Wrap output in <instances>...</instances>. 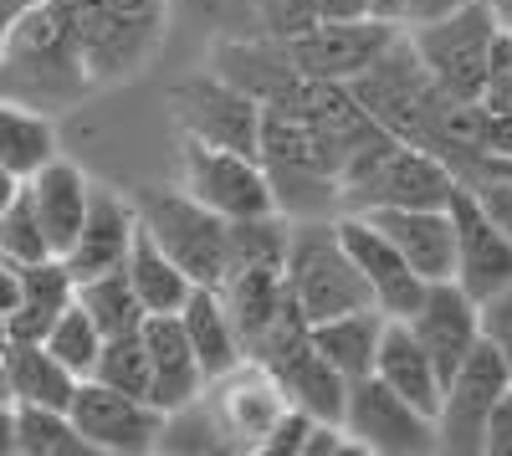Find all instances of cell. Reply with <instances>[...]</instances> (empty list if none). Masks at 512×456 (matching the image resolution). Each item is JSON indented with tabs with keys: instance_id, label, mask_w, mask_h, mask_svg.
I'll use <instances>...</instances> for the list:
<instances>
[{
	"instance_id": "1f68e13d",
	"label": "cell",
	"mask_w": 512,
	"mask_h": 456,
	"mask_svg": "<svg viewBox=\"0 0 512 456\" xmlns=\"http://www.w3.org/2000/svg\"><path fill=\"white\" fill-rule=\"evenodd\" d=\"M477 339L497 354V364L507 369V380H512V282L502 287V293L477 303Z\"/></svg>"
},
{
	"instance_id": "74e56055",
	"label": "cell",
	"mask_w": 512,
	"mask_h": 456,
	"mask_svg": "<svg viewBox=\"0 0 512 456\" xmlns=\"http://www.w3.org/2000/svg\"><path fill=\"white\" fill-rule=\"evenodd\" d=\"M456 6H466V0H405V6H400V26L436 21V16H446V11H456Z\"/></svg>"
},
{
	"instance_id": "f6af8a7d",
	"label": "cell",
	"mask_w": 512,
	"mask_h": 456,
	"mask_svg": "<svg viewBox=\"0 0 512 456\" xmlns=\"http://www.w3.org/2000/svg\"><path fill=\"white\" fill-rule=\"evenodd\" d=\"M16 190H21V180H16V175H6V170H0V211H6V200H11Z\"/></svg>"
},
{
	"instance_id": "6da1fadb",
	"label": "cell",
	"mask_w": 512,
	"mask_h": 456,
	"mask_svg": "<svg viewBox=\"0 0 512 456\" xmlns=\"http://www.w3.org/2000/svg\"><path fill=\"white\" fill-rule=\"evenodd\" d=\"M82 88H93L77 57V21L72 0H47L21 16L0 36V98H16L36 113H47Z\"/></svg>"
},
{
	"instance_id": "836d02e7",
	"label": "cell",
	"mask_w": 512,
	"mask_h": 456,
	"mask_svg": "<svg viewBox=\"0 0 512 456\" xmlns=\"http://www.w3.org/2000/svg\"><path fill=\"white\" fill-rule=\"evenodd\" d=\"M461 185L477 195V205L487 211V221L512 241V180H507V175H492V170H466Z\"/></svg>"
},
{
	"instance_id": "f1b7e54d",
	"label": "cell",
	"mask_w": 512,
	"mask_h": 456,
	"mask_svg": "<svg viewBox=\"0 0 512 456\" xmlns=\"http://www.w3.org/2000/svg\"><path fill=\"white\" fill-rule=\"evenodd\" d=\"M82 380H98V385H113L123 395H139L149 400V349H144V334H118V339H103L93 369Z\"/></svg>"
},
{
	"instance_id": "484cf974",
	"label": "cell",
	"mask_w": 512,
	"mask_h": 456,
	"mask_svg": "<svg viewBox=\"0 0 512 456\" xmlns=\"http://www.w3.org/2000/svg\"><path fill=\"white\" fill-rule=\"evenodd\" d=\"M123 272H128V282H134V293H139L144 313H180V303L190 298V287H195L144 231H134V241H128Z\"/></svg>"
},
{
	"instance_id": "ba28073f",
	"label": "cell",
	"mask_w": 512,
	"mask_h": 456,
	"mask_svg": "<svg viewBox=\"0 0 512 456\" xmlns=\"http://www.w3.org/2000/svg\"><path fill=\"white\" fill-rule=\"evenodd\" d=\"M507 369L497 364V354L477 339L436 400V451H456V456H482V436H487V416L497 395L507 390Z\"/></svg>"
},
{
	"instance_id": "8992f818",
	"label": "cell",
	"mask_w": 512,
	"mask_h": 456,
	"mask_svg": "<svg viewBox=\"0 0 512 456\" xmlns=\"http://www.w3.org/2000/svg\"><path fill=\"white\" fill-rule=\"evenodd\" d=\"M338 426L349 431V441L359 451H374V456H425V451H436V421L425 416V410H415L405 395H395L379 375L349 380Z\"/></svg>"
},
{
	"instance_id": "e0dca14e",
	"label": "cell",
	"mask_w": 512,
	"mask_h": 456,
	"mask_svg": "<svg viewBox=\"0 0 512 456\" xmlns=\"http://www.w3.org/2000/svg\"><path fill=\"white\" fill-rule=\"evenodd\" d=\"M144 334V349H149V405H159L164 416L169 410H180L190 400L205 395V369L185 339V328L175 313H149L139 323Z\"/></svg>"
},
{
	"instance_id": "4316f807",
	"label": "cell",
	"mask_w": 512,
	"mask_h": 456,
	"mask_svg": "<svg viewBox=\"0 0 512 456\" xmlns=\"http://www.w3.org/2000/svg\"><path fill=\"white\" fill-rule=\"evenodd\" d=\"M77 308L98 323L103 339L134 334V328L149 318L123 267H108V272H98V277H82V282H77Z\"/></svg>"
},
{
	"instance_id": "2e32d148",
	"label": "cell",
	"mask_w": 512,
	"mask_h": 456,
	"mask_svg": "<svg viewBox=\"0 0 512 456\" xmlns=\"http://www.w3.org/2000/svg\"><path fill=\"white\" fill-rule=\"evenodd\" d=\"M134 231H139L134 200H123V195L108 190V185H93V190H88V211H82V226H77L72 246L62 252L72 282L98 277V272H108V267H123Z\"/></svg>"
},
{
	"instance_id": "7dc6e473",
	"label": "cell",
	"mask_w": 512,
	"mask_h": 456,
	"mask_svg": "<svg viewBox=\"0 0 512 456\" xmlns=\"http://www.w3.org/2000/svg\"><path fill=\"white\" fill-rule=\"evenodd\" d=\"M507 52H512V31H507Z\"/></svg>"
},
{
	"instance_id": "9c48e42d",
	"label": "cell",
	"mask_w": 512,
	"mask_h": 456,
	"mask_svg": "<svg viewBox=\"0 0 512 456\" xmlns=\"http://www.w3.org/2000/svg\"><path fill=\"white\" fill-rule=\"evenodd\" d=\"M395 36H400V21L359 16V21H318L313 31L292 36V41H272V47L282 52V62L292 72H303V77L354 82Z\"/></svg>"
},
{
	"instance_id": "30bf717a",
	"label": "cell",
	"mask_w": 512,
	"mask_h": 456,
	"mask_svg": "<svg viewBox=\"0 0 512 456\" xmlns=\"http://www.w3.org/2000/svg\"><path fill=\"white\" fill-rule=\"evenodd\" d=\"M72 21H77V57L88 82H113L139 72L164 31V6L154 11H88L72 0Z\"/></svg>"
},
{
	"instance_id": "5b68a950",
	"label": "cell",
	"mask_w": 512,
	"mask_h": 456,
	"mask_svg": "<svg viewBox=\"0 0 512 456\" xmlns=\"http://www.w3.org/2000/svg\"><path fill=\"white\" fill-rule=\"evenodd\" d=\"M180 190L195 195L205 211H216L221 221H256V216H277V195L256 154L216 149L185 139L180 149Z\"/></svg>"
},
{
	"instance_id": "60d3db41",
	"label": "cell",
	"mask_w": 512,
	"mask_h": 456,
	"mask_svg": "<svg viewBox=\"0 0 512 456\" xmlns=\"http://www.w3.org/2000/svg\"><path fill=\"white\" fill-rule=\"evenodd\" d=\"M77 6H88V11H154L164 0H77Z\"/></svg>"
},
{
	"instance_id": "8fae6325",
	"label": "cell",
	"mask_w": 512,
	"mask_h": 456,
	"mask_svg": "<svg viewBox=\"0 0 512 456\" xmlns=\"http://www.w3.org/2000/svg\"><path fill=\"white\" fill-rule=\"evenodd\" d=\"M200 400L210 410V421H216L226 451H262V441L272 436V426L282 421V410H287L277 380L267 375L262 364H251V359H241L236 369L216 375Z\"/></svg>"
},
{
	"instance_id": "f35d334b",
	"label": "cell",
	"mask_w": 512,
	"mask_h": 456,
	"mask_svg": "<svg viewBox=\"0 0 512 456\" xmlns=\"http://www.w3.org/2000/svg\"><path fill=\"white\" fill-rule=\"evenodd\" d=\"M318 6V21H359L369 16V0H313Z\"/></svg>"
},
{
	"instance_id": "4fadbf2b",
	"label": "cell",
	"mask_w": 512,
	"mask_h": 456,
	"mask_svg": "<svg viewBox=\"0 0 512 456\" xmlns=\"http://www.w3.org/2000/svg\"><path fill=\"white\" fill-rule=\"evenodd\" d=\"M446 216H451V282L466 298H492L512 282V241L487 221L477 195L456 180L446 195Z\"/></svg>"
},
{
	"instance_id": "8d00e7d4",
	"label": "cell",
	"mask_w": 512,
	"mask_h": 456,
	"mask_svg": "<svg viewBox=\"0 0 512 456\" xmlns=\"http://www.w3.org/2000/svg\"><path fill=\"white\" fill-rule=\"evenodd\" d=\"M482 456H512V385L497 395L492 416H487V436H482Z\"/></svg>"
},
{
	"instance_id": "e575fe53",
	"label": "cell",
	"mask_w": 512,
	"mask_h": 456,
	"mask_svg": "<svg viewBox=\"0 0 512 456\" xmlns=\"http://www.w3.org/2000/svg\"><path fill=\"white\" fill-rule=\"evenodd\" d=\"M308 431H313V416H303V410H282V421L272 426V436L262 441V451L267 456H303V446H308Z\"/></svg>"
},
{
	"instance_id": "cb8c5ba5",
	"label": "cell",
	"mask_w": 512,
	"mask_h": 456,
	"mask_svg": "<svg viewBox=\"0 0 512 456\" xmlns=\"http://www.w3.org/2000/svg\"><path fill=\"white\" fill-rule=\"evenodd\" d=\"M308 334H313V349L344 380H364V375H374V349H379V334H384V313L379 308H354V313L308 323Z\"/></svg>"
},
{
	"instance_id": "52a82bcc",
	"label": "cell",
	"mask_w": 512,
	"mask_h": 456,
	"mask_svg": "<svg viewBox=\"0 0 512 456\" xmlns=\"http://www.w3.org/2000/svg\"><path fill=\"white\" fill-rule=\"evenodd\" d=\"M67 416L82 431V441L93 446V456H149L159 451V436H164L159 405L123 395L113 385H98V380H77Z\"/></svg>"
},
{
	"instance_id": "9a60e30c",
	"label": "cell",
	"mask_w": 512,
	"mask_h": 456,
	"mask_svg": "<svg viewBox=\"0 0 512 456\" xmlns=\"http://www.w3.org/2000/svg\"><path fill=\"white\" fill-rule=\"evenodd\" d=\"M405 328L415 334V344L431 354L436 375H441V385H446V375H451V369L472 354V344H477V298H466L451 277L425 282V293H420V303L410 308Z\"/></svg>"
},
{
	"instance_id": "bcb514c9",
	"label": "cell",
	"mask_w": 512,
	"mask_h": 456,
	"mask_svg": "<svg viewBox=\"0 0 512 456\" xmlns=\"http://www.w3.org/2000/svg\"><path fill=\"white\" fill-rule=\"evenodd\" d=\"M0 400H6V375H0Z\"/></svg>"
},
{
	"instance_id": "7bdbcfd3",
	"label": "cell",
	"mask_w": 512,
	"mask_h": 456,
	"mask_svg": "<svg viewBox=\"0 0 512 456\" xmlns=\"http://www.w3.org/2000/svg\"><path fill=\"white\" fill-rule=\"evenodd\" d=\"M400 6H405V0H369V16H379V21H400Z\"/></svg>"
},
{
	"instance_id": "d4e9b609",
	"label": "cell",
	"mask_w": 512,
	"mask_h": 456,
	"mask_svg": "<svg viewBox=\"0 0 512 456\" xmlns=\"http://www.w3.org/2000/svg\"><path fill=\"white\" fill-rule=\"evenodd\" d=\"M57 154V129L47 113H36L16 98H0V170L26 180Z\"/></svg>"
},
{
	"instance_id": "3957f363",
	"label": "cell",
	"mask_w": 512,
	"mask_h": 456,
	"mask_svg": "<svg viewBox=\"0 0 512 456\" xmlns=\"http://www.w3.org/2000/svg\"><path fill=\"white\" fill-rule=\"evenodd\" d=\"M497 36H502V26H497L487 0H466V6H456L436 21L405 26V41H410L415 62L456 103H477V88H482V72H487V57H492Z\"/></svg>"
},
{
	"instance_id": "f546056e",
	"label": "cell",
	"mask_w": 512,
	"mask_h": 456,
	"mask_svg": "<svg viewBox=\"0 0 512 456\" xmlns=\"http://www.w3.org/2000/svg\"><path fill=\"white\" fill-rule=\"evenodd\" d=\"M41 344H47L67 369H72V375L82 380V375H88V369H93V359H98V349H103V334H98V323L88 318V313H82L77 308V298L52 318V328H47V334H41Z\"/></svg>"
},
{
	"instance_id": "44dd1931",
	"label": "cell",
	"mask_w": 512,
	"mask_h": 456,
	"mask_svg": "<svg viewBox=\"0 0 512 456\" xmlns=\"http://www.w3.org/2000/svg\"><path fill=\"white\" fill-rule=\"evenodd\" d=\"M374 375L390 385L395 395H405L415 410L436 421V400H441V375L431 354L415 344V334L405 328V318H384V334H379V349H374Z\"/></svg>"
},
{
	"instance_id": "b9f144b4",
	"label": "cell",
	"mask_w": 512,
	"mask_h": 456,
	"mask_svg": "<svg viewBox=\"0 0 512 456\" xmlns=\"http://www.w3.org/2000/svg\"><path fill=\"white\" fill-rule=\"evenodd\" d=\"M0 456H16V441H11V400H0Z\"/></svg>"
},
{
	"instance_id": "277c9868",
	"label": "cell",
	"mask_w": 512,
	"mask_h": 456,
	"mask_svg": "<svg viewBox=\"0 0 512 456\" xmlns=\"http://www.w3.org/2000/svg\"><path fill=\"white\" fill-rule=\"evenodd\" d=\"M282 282L308 323L354 313V308H374L369 287L359 277V267L349 262L344 241L333 226H303L287 231V257H282Z\"/></svg>"
},
{
	"instance_id": "7a4b0ae2",
	"label": "cell",
	"mask_w": 512,
	"mask_h": 456,
	"mask_svg": "<svg viewBox=\"0 0 512 456\" xmlns=\"http://www.w3.org/2000/svg\"><path fill=\"white\" fill-rule=\"evenodd\" d=\"M134 216H139V231L195 287H216L226 277V262H231V221H221L216 211H205L195 195L139 185L134 190Z\"/></svg>"
},
{
	"instance_id": "ffe728a7",
	"label": "cell",
	"mask_w": 512,
	"mask_h": 456,
	"mask_svg": "<svg viewBox=\"0 0 512 456\" xmlns=\"http://www.w3.org/2000/svg\"><path fill=\"white\" fill-rule=\"evenodd\" d=\"M0 375H6V400L11 405H57L67 410L77 375L41 344V339H6L0 344Z\"/></svg>"
},
{
	"instance_id": "83f0119b",
	"label": "cell",
	"mask_w": 512,
	"mask_h": 456,
	"mask_svg": "<svg viewBox=\"0 0 512 456\" xmlns=\"http://www.w3.org/2000/svg\"><path fill=\"white\" fill-rule=\"evenodd\" d=\"M11 441L16 456H93L72 416L57 405H11Z\"/></svg>"
},
{
	"instance_id": "d6a6232c",
	"label": "cell",
	"mask_w": 512,
	"mask_h": 456,
	"mask_svg": "<svg viewBox=\"0 0 512 456\" xmlns=\"http://www.w3.org/2000/svg\"><path fill=\"white\" fill-rule=\"evenodd\" d=\"M256 21H262L267 41H292L318 26V6L313 0H256Z\"/></svg>"
},
{
	"instance_id": "ee69618b",
	"label": "cell",
	"mask_w": 512,
	"mask_h": 456,
	"mask_svg": "<svg viewBox=\"0 0 512 456\" xmlns=\"http://www.w3.org/2000/svg\"><path fill=\"white\" fill-rule=\"evenodd\" d=\"M487 6H492L497 26H502V31H512V0H487Z\"/></svg>"
},
{
	"instance_id": "5bb4252c",
	"label": "cell",
	"mask_w": 512,
	"mask_h": 456,
	"mask_svg": "<svg viewBox=\"0 0 512 456\" xmlns=\"http://www.w3.org/2000/svg\"><path fill=\"white\" fill-rule=\"evenodd\" d=\"M333 231H338V241H344L349 262L359 267V277H364V287H369V303H374L384 318H410V308H415L420 293H425V277H415L410 262H405L364 216L344 211V216L333 221Z\"/></svg>"
},
{
	"instance_id": "7402d4cb",
	"label": "cell",
	"mask_w": 512,
	"mask_h": 456,
	"mask_svg": "<svg viewBox=\"0 0 512 456\" xmlns=\"http://www.w3.org/2000/svg\"><path fill=\"white\" fill-rule=\"evenodd\" d=\"M72 298H77V282H72L62 257L26 262L21 282H16V303L6 313V339H41Z\"/></svg>"
},
{
	"instance_id": "d6986e66",
	"label": "cell",
	"mask_w": 512,
	"mask_h": 456,
	"mask_svg": "<svg viewBox=\"0 0 512 456\" xmlns=\"http://www.w3.org/2000/svg\"><path fill=\"white\" fill-rule=\"evenodd\" d=\"M21 190H26L31 211H36V221H41V236H47L52 257H62L67 246H72V236H77V226H82V211H88L93 180L82 175L72 159L52 154L47 164H41V170H31V175L21 180Z\"/></svg>"
},
{
	"instance_id": "603a6c76",
	"label": "cell",
	"mask_w": 512,
	"mask_h": 456,
	"mask_svg": "<svg viewBox=\"0 0 512 456\" xmlns=\"http://www.w3.org/2000/svg\"><path fill=\"white\" fill-rule=\"evenodd\" d=\"M175 318H180L185 339H190V349H195V359H200V369H205V385L246 359V349H241V339H236V323H231L226 303L216 298V287H190V298L180 303Z\"/></svg>"
},
{
	"instance_id": "7c38bea8",
	"label": "cell",
	"mask_w": 512,
	"mask_h": 456,
	"mask_svg": "<svg viewBox=\"0 0 512 456\" xmlns=\"http://www.w3.org/2000/svg\"><path fill=\"white\" fill-rule=\"evenodd\" d=\"M175 118L185 139L216 144V149H236V154H256V129H262V103L246 88H236L231 77L210 72V77H190L175 88Z\"/></svg>"
},
{
	"instance_id": "4dcf8cb0",
	"label": "cell",
	"mask_w": 512,
	"mask_h": 456,
	"mask_svg": "<svg viewBox=\"0 0 512 456\" xmlns=\"http://www.w3.org/2000/svg\"><path fill=\"white\" fill-rule=\"evenodd\" d=\"M0 257L16 262V267L52 257V246H47V236H41V221H36V211H31L26 190H16V195L6 200V211H0Z\"/></svg>"
},
{
	"instance_id": "ab89813d",
	"label": "cell",
	"mask_w": 512,
	"mask_h": 456,
	"mask_svg": "<svg viewBox=\"0 0 512 456\" xmlns=\"http://www.w3.org/2000/svg\"><path fill=\"white\" fill-rule=\"evenodd\" d=\"M36 6H47V0H0V36H6L21 16H31Z\"/></svg>"
},
{
	"instance_id": "d590c367",
	"label": "cell",
	"mask_w": 512,
	"mask_h": 456,
	"mask_svg": "<svg viewBox=\"0 0 512 456\" xmlns=\"http://www.w3.org/2000/svg\"><path fill=\"white\" fill-rule=\"evenodd\" d=\"M477 159H512V113H482V123H477Z\"/></svg>"
},
{
	"instance_id": "ac0fdd59",
	"label": "cell",
	"mask_w": 512,
	"mask_h": 456,
	"mask_svg": "<svg viewBox=\"0 0 512 456\" xmlns=\"http://www.w3.org/2000/svg\"><path fill=\"white\" fill-rule=\"evenodd\" d=\"M364 221L410 262L415 277H425V282L451 277V216H446V205H395V211H364Z\"/></svg>"
}]
</instances>
